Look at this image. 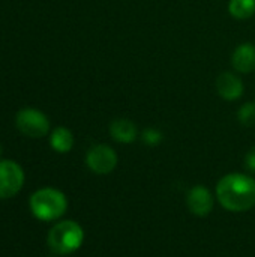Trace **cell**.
<instances>
[{
	"label": "cell",
	"instance_id": "1",
	"mask_svg": "<svg viewBox=\"0 0 255 257\" xmlns=\"http://www.w3.org/2000/svg\"><path fill=\"white\" fill-rule=\"evenodd\" d=\"M216 197L230 212H246L255 206V179L243 173H228L216 184Z\"/></svg>",
	"mask_w": 255,
	"mask_h": 257
},
{
	"label": "cell",
	"instance_id": "2",
	"mask_svg": "<svg viewBox=\"0 0 255 257\" xmlns=\"http://www.w3.org/2000/svg\"><path fill=\"white\" fill-rule=\"evenodd\" d=\"M32 214L41 221H54L68 209L66 196L56 188H41L35 191L29 202Z\"/></svg>",
	"mask_w": 255,
	"mask_h": 257
},
{
	"label": "cell",
	"instance_id": "3",
	"mask_svg": "<svg viewBox=\"0 0 255 257\" xmlns=\"http://www.w3.org/2000/svg\"><path fill=\"white\" fill-rule=\"evenodd\" d=\"M84 242L83 227L72 220L54 224L48 232V247L53 253L65 256L75 253Z\"/></svg>",
	"mask_w": 255,
	"mask_h": 257
},
{
	"label": "cell",
	"instance_id": "4",
	"mask_svg": "<svg viewBox=\"0 0 255 257\" xmlns=\"http://www.w3.org/2000/svg\"><path fill=\"white\" fill-rule=\"evenodd\" d=\"M15 123H17V128L20 130V133H23L24 136L32 137V139L44 137L50 131L48 117L42 111H39L36 108H30V107H26L17 113Z\"/></svg>",
	"mask_w": 255,
	"mask_h": 257
},
{
	"label": "cell",
	"instance_id": "5",
	"mask_svg": "<svg viewBox=\"0 0 255 257\" xmlns=\"http://www.w3.org/2000/svg\"><path fill=\"white\" fill-rule=\"evenodd\" d=\"M24 185V172L12 160L0 161V200L11 199L20 193Z\"/></svg>",
	"mask_w": 255,
	"mask_h": 257
},
{
	"label": "cell",
	"instance_id": "6",
	"mask_svg": "<svg viewBox=\"0 0 255 257\" xmlns=\"http://www.w3.org/2000/svg\"><path fill=\"white\" fill-rule=\"evenodd\" d=\"M117 163V154L108 145H95L86 154V164L96 175L111 173L116 169Z\"/></svg>",
	"mask_w": 255,
	"mask_h": 257
},
{
	"label": "cell",
	"instance_id": "7",
	"mask_svg": "<svg viewBox=\"0 0 255 257\" xmlns=\"http://www.w3.org/2000/svg\"><path fill=\"white\" fill-rule=\"evenodd\" d=\"M188 209L197 217H207L213 211L215 199L204 185H195L188 191L186 196Z\"/></svg>",
	"mask_w": 255,
	"mask_h": 257
},
{
	"label": "cell",
	"instance_id": "8",
	"mask_svg": "<svg viewBox=\"0 0 255 257\" xmlns=\"http://www.w3.org/2000/svg\"><path fill=\"white\" fill-rule=\"evenodd\" d=\"M216 90L219 96L225 101H236L243 95V83L242 80L228 71H224L216 78Z\"/></svg>",
	"mask_w": 255,
	"mask_h": 257
},
{
	"label": "cell",
	"instance_id": "9",
	"mask_svg": "<svg viewBox=\"0 0 255 257\" xmlns=\"http://www.w3.org/2000/svg\"><path fill=\"white\" fill-rule=\"evenodd\" d=\"M233 68L240 74H251L255 69V45L245 42L236 47L231 56Z\"/></svg>",
	"mask_w": 255,
	"mask_h": 257
},
{
	"label": "cell",
	"instance_id": "10",
	"mask_svg": "<svg viewBox=\"0 0 255 257\" xmlns=\"http://www.w3.org/2000/svg\"><path fill=\"white\" fill-rule=\"evenodd\" d=\"M110 136L117 143L129 145V143L135 142V139L138 136V130L132 120L125 119V117H119L110 123Z\"/></svg>",
	"mask_w": 255,
	"mask_h": 257
},
{
	"label": "cell",
	"instance_id": "11",
	"mask_svg": "<svg viewBox=\"0 0 255 257\" xmlns=\"http://www.w3.org/2000/svg\"><path fill=\"white\" fill-rule=\"evenodd\" d=\"M50 145L59 154L69 152L74 146V136H72L71 130H68L65 126H57L56 130H53V133L50 136Z\"/></svg>",
	"mask_w": 255,
	"mask_h": 257
},
{
	"label": "cell",
	"instance_id": "12",
	"mask_svg": "<svg viewBox=\"0 0 255 257\" xmlns=\"http://www.w3.org/2000/svg\"><path fill=\"white\" fill-rule=\"evenodd\" d=\"M228 12L236 20H248L254 17L255 0H230Z\"/></svg>",
	"mask_w": 255,
	"mask_h": 257
},
{
	"label": "cell",
	"instance_id": "13",
	"mask_svg": "<svg viewBox=\"0 0 255 257\" xmlns=\"http://www.w3.org/2000/svg\"><path fill=\"white\" fill-rule=\"evenodd\" d=\"M237 119L242 125L245 126H252L255 125V104L254 102H245L239 111H237Z\"/></svg>",
	"mask_w": 255,
	"mask_h": 257
},
{
	"label": "cell",
	"instance_id": "14",
	"mask_svg": "<svg viewBox=\"0 0 255 257\" xmlns=\"http://www.w3.org/2000/svg\"><path fill=\"white\" fill-rule=\"evenodd\" d=\"M162 139H164L162 133L156 128H147L141 133V140L147 146H156L162 142Z\"/></svg>",
	"mask_w": 255,
	"mask_h": 257
},
{
	"label": "cell",
	"instance_id": "15",
	"mask_svg": "<svg viewBox=\"0 0 255 257\" xmlns=\"http://www.w3.org/2000/svg\"><path fill=\"white\" fill-rule=\"evenodd\" d=\"M245 166L251 173H255V146L248 151V154L245 157Z\"/></svg>",
	"mask_w": 255,
	"mask_h": 257
},
{
	"label": "cell",
	"instance_id": "16",
	"mask_svg": "<svg viewBox=\"0 0 255 257\" xmlns=\"http://www.w3.org/2000/svg\"><path fill=\"white\" fill-rule=\"evenodd\" d=\"M0 155H2V146H0Z\"/></svg>",
	"mask_w": 255,
	"mask_h": 257
}]
</instances>
